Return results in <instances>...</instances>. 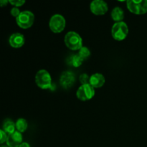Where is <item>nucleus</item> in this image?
Wrapping results in <instances>:
<instances>
[{
  "label": "nucleus",
  "mask_w": 147,
  "mask_h": 147,
  "mask_svg": "<svg viewBox=\"0 0 147 147\" xmlns=\"http://www.w3.org/2000/svg\"><path fill=\"white\" fill-rule=\"evenodd\" d=\"M64 42L66 47L73 51H78L83 45V39L80 34L74 31H70L65 35Z\"/></svg>",
  "instance_id": "1"
},
{
  "label": "nucleus",
  "mask_w": 147,
  "mask_h": 147,
  "mask_svg": "<svg viewBox=\"0 0 147 147\" xmlns=\"http://www.w3.org/2000/svg\"><path fill=\"white\" fill-rule=\"evenodd\" d=\"M34 81L36 85L43 90L50 89L52 87V77L49 72L45 69H41L37 72Z\"/></svg>",
  "instance_id": "2"
},
{
  "label": "nucleus",
  "mask_w": 147,
  "mask_h": 147,
  "mask_svg": "<svg viewBox=\"0 0 147 147\" xmlns=\"http://www.w3.org/2000/svg\"><path fill=\"white\" fill-rule=\"evenodd\" d=\"M129 34V27L124 22H115L111 28V35L115 40L122 41Z\"/></svg>",
  "instance_id": "3"
},
{
  "label": "nucleus",
  "mask_w": 147,
  "mask_h": 147,
  "mask_svg": "<svg viewBox=\"0 0 147 147\" xmlns=\"http://www.w3.org/2000/svg\"><path fill=\"white\" fill-rule=\"evenodd\" d=\"M34 22V14L29 10L21 11L20 15L16 18L17 24L22 29L27 30L33 25Z\"/></svg>",
  "instance_id": "4"
},
{
  "label": "nucleus",
  "mask_w": 147,
  "mask_h": 147,
  "mask_svg": "<svg viewBox=\"0 0 147 147\" xmlns=\"http://www.w3.org/2000/svg\"><path fill=\"white\" fill-rule=\"evenodd\" d=\"M126 7L130 12L134 14H144L147 13V0H128Z\"/></svg>",
  "instance_id": "5"
},
{
  "label": "nucleus",
  "mask_w": 147,
  "mask_h": 147,
  "mask_svg": "<svg viewBox=\"0 0 147 147\" xmlns=\"http://www.w3.org/2000/svg\"><path fill=\"white\" fill-rule=\"evenodd\" d=\"M66 26V20L63 15L55 14L52 16L49 21L50 30L54 33H60L65 30Z\"/></svg>",
  "instance_id": "6"
},
{
  "label": "nucleus",
  "mask_w": 147,
  "mask_h": 147,
  "mask_svg": "<svg viewBox=\"0 0 147 147\" xmlns=\"http://www.w3.org/2000/svg\"><path fill=\"white\" fill-rule=\"evenodd\" d=\"M95 88L89 84L81 85L76 91V96L82 101H87L93 98L95 96Z\"/></svg>",
  "instance_id": "7"
},
{
  "label": "nucleus",
  "mask_w": 147,
  "mask_h": 147,
  "mask_svg": "<svg viewBox=\"0 0 147 147\" xmlns=\"http://www.w3.org/2000/svg\"><path fill=\"white\" fill-rule=\"evenodd\" d=\"M90 9L95 15H103L107 13L109 6L103 0H93L90 4Z\"/></svg>",
  "instance_id": "8"
},
{
  "label": "nucleus",
  "mask_w": 147,
  "mask_h": 147,
  "mask_svg": "<svg viewBox=\"0 0 147 147\" xmlns=\"http://www.w3.org/2000/svg\"><path fill=\"white\" fill-rule=\"evenodd\" d=\"M76 83V76L72 71H64L60 78V84L63 88L69 89Z\"/></svg>",
  "instance_id": "9"
},
{
  "label": "nucleus",
  "mask_w": 147,
  "mask_h": 147,
  "mask_svg": "<svg viewBox=\"0 0 147 147\" xmlns=\"http://www.w3.org/2000/svg\"><path fill=\"white\" fill-rule=\"evenodd\" d=\"M25 42L24 36L20 32H14L10 35L9 38V44L14 48H20Z\"/></svg>",
  "instance_id": "10"
},
{
  "label": "nucleus",
  "mask_w": 147,
  "mask_h": 147,
  "mask_svg": "<svg viewBox=\"0 0 147 147\" xmlns=\"http://www.w3.org/2000/svg\"><path fill=\"white\" fill-rule=\"evenodd\" d=\"M23 142L22 134L16 131L14 133L8 135L7 139V146L9 147H20Z\"/></svg>",
  "instance_id": "11"
},
{
  "label": "nucleus",
  "mask_w": 147,
  "mask_h": 147,
  "mask_svg": "<svg viewBox=\"0 0 147 147\" xmlns=\"http://www.w3.org/2000/svg\"><path fill=\"white\" fill-rule=\"evenodd\" d=\"M106 82L104 76L101 73H96L90 76V84L96 88H100L103 87Z\"/></svg>",
  "instance_id": "12"
},
{
  "label": "nucleus",
  "mask_w": 147,
  "mask_h": 147,
  "mask_svg": "<svg viewBox=\"0 0 147 147\" xmlns=\"http://www.w3.org/2000/svg\"><path fill=\"white\" fill-rule=\"evenodd\" d=\"M124 11L123 9L119 7H116L112 9L111 12V17L112 20L115 22H123V20L124 19Z\"/></svg>",
  "instance_id": "13"
},
{
  "label": "nucleus",
  "mask_w": 147,
  "mask_h": 147,
  "mask_svg": "<svg viewBox=\"0 0 147 147\" xmlns=\"http://www.w3.org/2000/svg\"><path fill=\"white\" fill-rule=\"evenodd\" d=\"M2 130L7 135L14 133V132L16 131L15 123L11 119H6V120H4V123H3Z\"/></svg>",
  "instance_id": "14"
},
{
  "label": "nucleus",
  "mask_w": 147,
  "mask_h": 147,
  "mask_svg": "<svg viewBox=\"0 0 147 147\" xmlns=\"http://www.w3.org/2000/svg\"><path fill=\"white\" fill-rule=\"evenodd\" d=\"M83 61H84V60L79 55L78 53H77V54L70 56L67 58V63L69 65H71L74 67H78L83 64Z\"/></svg>",
  "instance_id": "15"
},
{
  "label": "nucleus",
  "mask_w": 147,
  "mask_h": 147,
  "mask_svg": "<svg viewBox=\"0 0 147 147\" xmlns=\"http://www.w3.org/2000/svg\"><path fill=\"white\" fill-rule=\"evenodd\" d=\"M16 125V131H19L20 133L22 134L25 131L28 127V123L26 119H23V118H20V119H17V121L15 122Z\"/></svg>",
  "instance_id": "16"
},
{
  "label": "nucleus",
  "mask_w": 147,
  "mask_h": 147,
  "mask_svg": "<svg viewBox=\"0 0 147 147\" xmlns=\"http://www.w3.org/2000/svg\"><path fill=\"white\" fill-rule=\"evenodd\" d=\"M78 53L79 55H80L84 60H86V59H88L90 56V50H89L88 47H86V46L82 47L81 48L78 50Z\"/></svg>",
  "instance_id": "17"
},
{
  "label": "nucleus",
  "mask_w": 147,
  "mask_h": 147,
  "mask_svg": "<svg viewBox=\"0 0 147 147\" xmlns=\"http://www.w3.org/2000/svg\"><path fill=\"white\" fill-rule=\"evenodd\" d=\"M79 80H80L81 85L89 84L90 83V77L86 73H83L79 77Z\"/></svg>",
  "instance_id": "18"
},
{
  "label": "nucleus",
  "mask_w": 147,
  "mask_h": 147,
  "mask_svg": "<svg viewBox=\"0 0 147 147\" xmlns=\"http://www.w3.org/2000/svg\"><path fill=\"white\" fill-rule=\"evenodd\" d=\"M9 2L14 7H19L24 5L26 1L24 0H9Z\"/></svg>",
  "instance_id": "19"
},
{
  "label": "nucleus",
  "mask_w": 147,
  "mask_h": 147,
  "mask_svg": "<svg viewBox=\"0 0 147 147\" xmlns=\"http://www.w3.org/2000/svg\"><path fill=\"white\" fill-rule=\"evenodd\" d=\"M20 13H21V11L19 9L18 7H13L11 9V10H10V14H11V16L15 17V18H17V17L20 15Z\"/></svg>",
  "instance_id": "20"
},
{
  "label": "nucleus",
  "mask_w": 147,
  "mask_h": 147,
  "mask_svg": "<svg viewBox=\"0 0 147 147\" xmlns=\"http://www.w3.org/2000/svg\"><path fill=\"white\" fill-rule=\"evenodd\" d=\"M0 134H1V138H0V143H1V144H3L4 142H7L8 135H7V134H6L5 132L2 130V129H1V130H0Z\"/></svg>",
  "instance_id": "21"
},
{
  "label": "nucleus",
  "mask_w": 147,
  "mask_h": 147,
  "mask_svg": "<svg viewBox=\"0 0 147 147\" xmlns=\"http://www.w3.org/2000/svg\"><path fill=\"white\" fill-rule=\"evenodd\" d=\"M9 0H1L0 1V5L1 7H5L9 4Z\"/></svg>",
  "instance_id": "22"
},
{
  "label": "nucleus",
  "mask_w": 147,
  "mask_h": 147,
  "mask_svg": "<svg viewBox=\"0 0 147 147\" xmlns=\"http://www.w3.org/2000/svg\"><path fill=\"white\" fill-rule=\"evenodd\" d=\"M20 147H30V145L27 142H22V144L20 145Z\"/></svg>",
  "instance_id": "23"
},
{
  "label": "nucleus",
  "mask_w": 147,
  "mask_h": 147,
  "mask_svg": "<svg viewBox=\"0 0 147 147\" xmlns=\"http://www.w3.org/2000/svg\"><path fill=\"white\" fill-rule=\"evenodd\" d=\"M1 147H9L8 146H4V145H1Z\"/></svg>",
  "instance_id": "24"
}]
</instances>
